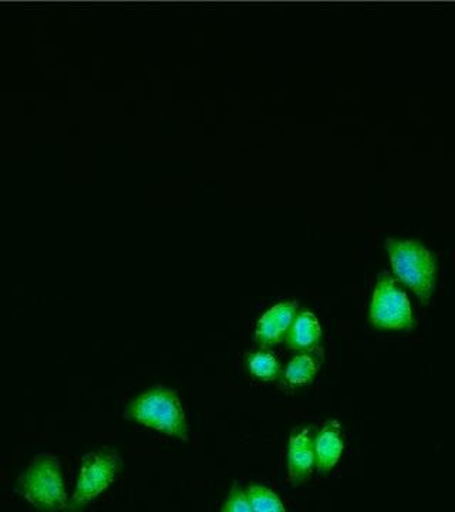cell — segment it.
I'll list each match as a JSON object with an SVG mask.
<instances>
[{"label":"cell","mask_w":455,"mask_h":512,"mask_svg":"<svg viewBox=\"0 0 455 512\" xmlns=\"http://www.w3.org/2000/svg\"><path fill=\"white\" fill-rule=\"evenodd\" d=\"M16 491L40 512L66 511L67 493L62 466L53 454H37L22 476Z\"/></svg>","instance_id":"obj_2"},{"label":"cell","mask_w":455,"mask_h":512,"mask_svg":"<svg viewBox=\"0 0 455 512\" xmlns=\"http://www.w3.org/2000/svg\"><path fill=\"white\" fill-rule=\"evenodd\" d=\"M386 248L396 275L417 293L421 301H430L437 281L436 256L413 239L389 238Z\"/></svg>","instance_id":"obj_3"},{"label":"cell","mask_w":455,"mask_h":512,"mask_svg":"<svg viewBox=\"0 0 455 512\" xmlns=\"http://www.w3.org/2000/svg\"><path fill=\"white\" fill-rule=\"evenodd\" d=\"M246 365L256 379L264 380V382L278 380L281 376V363H279L278 357L266 348L251 353L246 360Z\"/></svg>","instance_id":"obj_11"},{"label":"cell","mask_w":455,"mask_h":512,"mask_svg":"<svg viewBox=\"0 0 455 512\" xmlns=\"http://www.w3.org/2000/svg\"><path fill=\"white\" fill-rule=\"evenodd\" d=\"M315 429L301 427L293 430L288 447V477L292 484L308 480L316 467Z\"/></svg>","instance_id":"obj_7"},{"label":"cell","mask_w":455,"mask_h":512,"mask_svg":"<svg viewBox=\"0 0 455 512\" xmlns=\"http://www.w3.org/2000/svg\"><path fill=\"white\" fill-rule=\"evenodd\" d=\"M320 339H322V328L315 313L310 311L298 313L286 335L288 348L301 350V352L315 349Z\"/></svg>","instance_id":"obj_9"},{"label":"cell","mask_w":455,"mask_h":512,"mask_svg":"<svg viewBox=\"0 0 455 512\" xmlns=\"http://www.w3.org/2000/svg\"><path fill=\"white\" fill-rule=\"evenodd\" d=\"M128 419L160 431L175 439L188 441V423L180 396L167 386H154L128 404Z\"/></svg>","instance_id":"obj_1"},{"label":"cell","mask_w":455,"mask_h":512,"mask_svg":"<svg viewBox=\"0 0 455 512\" xmlns=\"http://www.w3.org/2000/svg\"><path fill=\"white\" fill-rule=\"evenodd\" d=\"M222 512H254L241 485H234L225 500Z\"/></svg>","instance_id":"obj_13"},{"label":"cell","mask_w":455,"mask_h":512,"mask_svg":"<svg viewBox=\"0 0 455 512\" xmlns=\"http://www.w3.org/2000/svg\"><path fill=\"white\" fill-rule=\"evenodd\" d=\"M120 468V456L114 448L87 453L80 466L76 490L64 512H80L91 501L99 498L116 481Z\"/></svg>","instance_id":"obj_4"},{"label":"cell","mask_w":455,"mask_h":512,"mask_svg":"<svg viewBox=\"0 0 455 512\" xmlns=\"http://www.w3.org/2000/svg\"><path fill=\"white\" fill-rule=\"evenodd\" d=\"M342 430L336 420H329L315 437L316 468L325 474L336 466L343 453Z\"/></svg>","instance_id":"obj_8"},{"label":"cell","mask_w":455,"mask_h":512,"mask_svg":"<svg viewBox=\"0 0 455 512\" xmlns=\"http://www.w3.org/2000/svg\"><path fill=\"white\" fill-rule=\"evenodd\" d=\"M318 370L319 363L316 357L308 352H303L301 355L293 357L291 362L288 363L285 372H283V379L289 386H303V384H308L315 379Z\"/></svg>","instance_id":"obj_10"},{"label":"cell","mask_w":455,"mask_h":512,"mask_svg":"<svg viewBox=\"0 0 455 512\" xmlns=\"http://www.w3.org/2000/svg\"><path fill=\"white\" fill-rule=\"evenodd\" d=\"M249 505L254 512H286L281 498L271 488L261 484H251L245 490Z\"/></svg>","instance_id":"obj_12"},{"label":"cell","mask_w":455,"mask_h":512,"mask_svg":"<svg viewBox=\"0 0 455 512\" xmlns=\"http://www.w3.org/2000/svg\"><path fill=\"white\" fill-rule=\"evenodd\" d=\"M370 322L382 329L406 330L413 326L409 298L389 272H383L377 279L370 303Z\"/></svg>","instance_id":"obj_5"},{"label":"cell","mask_w":455,"mask_h":512,"mask_svg":"<svg viewBox=\"0 0 455 512\" xmlns=\"http://www.w3.org/2000/svg\"><path fill=\"white\" fill-rule=\"evenodd\" d=\"M298 308V301H283L269 308L256 323V342L262 348L283 342L291 329L293 320L298 315Z\"/></svg>","instance_id":"obj_6"}]
</instances>
